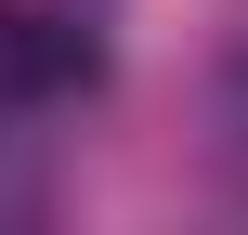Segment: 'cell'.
<instances>
[{"mask_svg":"<svg viewBox=\"0 0 248 235\" xmlns=\"http://www.w3.org/2000/svg\"><path fill=\"white\" fill-rule=\"evenodd\" d=\"M92 78H105L92 26H65V13H39V0H0V105H65V92H92Z\"/></svg>","mask_w":248,"mask_h":235,"instance_id":"6da1fadb","label":"cell"}]
</instances>
